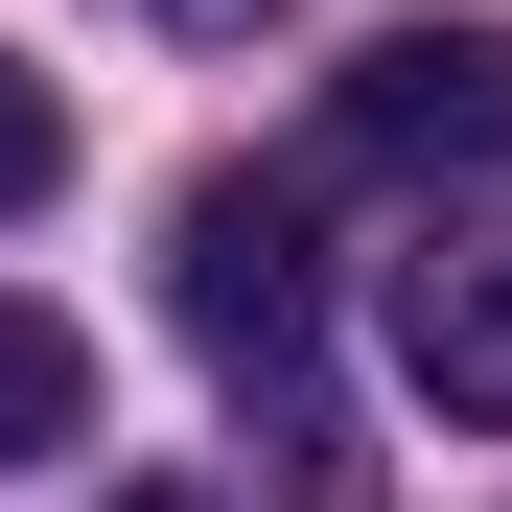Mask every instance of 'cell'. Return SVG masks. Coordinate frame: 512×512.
<instances>
[{"label":"cell","instance_id":"obj_7","mask_svg":"<svg viewBox=\"0 0 512 512\" xmlns=\"http://www.w3.org/2000/svg\"><path fill=\"white\" fill-rule=\"evenodd\" d=\"M117 512H210V489H117Z\"/></svg>","mask_w":512,"mask_h":512},{"label":"cell","instance_id":"obj_3","mask_svg":"<svg viewBox=\"0 0 512 512\" xmlns=\"http://www.w3.org/2000/svg\"><path fill=\"white\" fill-rule=\"evenodd\" d=\"M396 373L443 419H512V233H419L396 256Z\"/></svg>","mask_w":512,"mask_h":512},{"label":"cell","instance_id":"obj_1","mask_svg":"<svg viewBox=\"0 0 512 512\" xmlns=\"http://www.w3.org/2000/svg\"><path fill=\"white\" fill-rule=\"evenodd\" d=\"M163 303H187V350H210V373L280 396V373H303V326H326V233H303V187L210 163V187L163 210Z\"/></svg>","mask_w":512,"mask_h":512},{"label":"cell","instance_id":"obj_4","mask_svg":"<svg viewBox=\"0 0 512 512\" xmlns=\"http://www.w3.org/2000/svg\"><path fill=\"white\" fill-rule=\"evenodd\" d=\"M47 443H94V350H70L47 303H0V489H24Z\"/></svg>","mask_w":512,"mask_h":512},{"label":"cell","instance_id":"obj_5","mask_svg":"<svg viewBox=\"0 0 512 512\" xmlns=\"http://www.w3.org/2000/svg\"><path fill=\"white\" fill-rule=\"evenodd\" d=\"M47 187H70V94L0 47V210H47Z\"/></svg>","mask_w":512,"mask_h":512},{"label":"cell","instance_id":"obj_6","mask_svg":"<svg viewBox=\"0 0 512 512\" xmlns=\"http://www.w3.org/2000/svg\"><path fill=\"white\" fill-rule=\"evenodd\" d=\"M163 24H187V47H256V24H280V0H163Z\"/></svg>","mask_w":512,"mask_h":512},{"label":"cell","instance_id":"obj_2","mask_svg":"<svg viewBox=\"0 0 512 512\" xmlns=\"http://www.w3.org/2000/svg\"><path fill=\"white\" fill-rule=\"evenodd\" d=\"M326 140L396 163V187H489L512 163V24H373L326 70Z\"/></svg>","mask_w":512,"mask_h":512}]
</instances>
